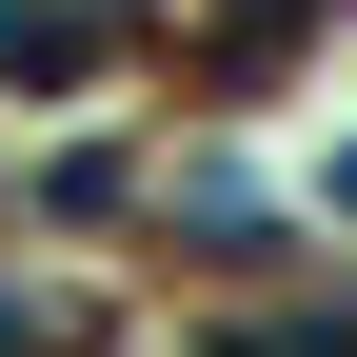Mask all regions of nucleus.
<instances>
[{
    "label": "nucleus",
    "instance_id": "f03ea898",
    "mask_svg": "<svg viewBox=\"0 0 357 357\" xmlns=\"http://www.w3.org/2000/svg\"><path fill=\"white\" fill-rule=\"evenodd\" d=\"M218 357H357V298H258V318H218Z\"/></svg>",
    "mask_w": 357,
    "mask_h": 357
},
{
    "label": "nucleus",
    "instance_id": "f257e3e1",
    "mask_svg": "<svg viewBox=\"0 0 357 357\" xmlns=\"http://www.w3.org/2000/svg\"><path fill=\"white\" fill-rule=\"evenodd\" d=\"M0 79H20V100H79V79H119V20H79V0H0Z\"/></svg>",
    "mask_w": 357,
    "mask_h": 357
}]
</instances>
